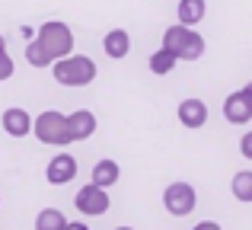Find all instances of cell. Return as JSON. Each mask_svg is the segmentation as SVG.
I'll list each match as a JSON object with an SVG mask.
<instances>
[{
  "label": "cell",
  "instance_id": "obj_7",
  "mask_svg": "<svg viewBox=\"0 0 252 230\" xmlns=\"http://www.w3.org/2000/svg\"><path fill=\"white\" fill-rule=\"evenodd\" d=\"M45 179H48V186H67L70 179H77L74 154H55V157H51L48 169H45Z\"/></svg>",
  "mask_w": 252,
  "mask_h": 230
},
{
  "label": "cell",
  "instance_id": "obj_8",
  "mask_svg": "<svg viewBox=\"0 0 252 230\" xmlns=\"http://www.w3.org/2000/svg\"><path fill=\"white\" fill-rule=\"evenodd\" d=\"M179 122L185 125V128H204L208 125V102L201 99H182L176 109Z\"/></svg>",
  "mask_w": 252,
  "mask_h": 230
},
{
  "label": "cell",
  "instance_id": "obj_13",
  "mask_svg": "<svg viewBox=\"0 0 252 230\" xmlns=\"http://www.w3.org/2000/svg\"><path fill=\"white\" fill-rule=\"evenodd\" d=\"M204 13H208L204 0H179V6H176V16L182 26H198L204 19Z\"/></svg>",
  "mask_w": 252,
  "mask_h": 230
},
{
  "label": "cell",
  "instance_id": "obj_21",
  "mask_svg": "<svg viewBox=\"0 0 252 230\" xmlns=\"http://www.w3.org/2000/svg\"><path fill=\"white\" fill-rule=\"evenodd\" d=\"M67 230H90V227H86L83 221H70V224H67Z\"/></svg>",
  "mask_w": 252,
  "mask_h": 230
},
{
  "label": "cell",
  "instance_id": "obj_4",
  "mask_svg": "<svg viewBox=\"0 0 252 230\" xmlns=\"http://www.w3.org/2000/svg\"><path fill=\"white\" fill-rule=\"evenodd\" d=\"M32 134L42 144H48V147H67V144H74L70 141V128H67V115L55 112V109L32 118Z\"/></svg>",
  "mask_w": 252,
  "mask_h": 230
},
{
  "label": "cell",
  "instance_id": "obj_16",
  "mask_svg": "<svg viewBox=\"0 0 252 230\" xmlns=\"http://www.w3.org/2000/svg\"><path fill=\"white\" fill-rule=\"evenodd\" d=\"M230 192H233L236 201L252 205V169H240V173L233 176V182H230Z\"/></svg>",
  "mask_w": 252,
  "mask_h": 230
},
{
  "label": "cell",
  "instance_id": "obj_23",
  "mask_svg": "<svg viewBox=\"0 0 252 230\" xmlns=\"http://www.w3.org/2000/svg\"><path fill=\"white\" fill-rule=\"evenodd\" d=\"M0 51H6V38H3V32H0Z\"/></svg>",
  "mask_w": 252,
  "mask_h": 230
},
{
  "label": "cell",
  "instance_id": "obj_15",
  "mask_svg": "<svg viewBox=\"0 0 252 230\" xmlns=\"http://www.w3.org/2000/svg\"><path fill=\"white\" fill-rule=\"evenodd\" d=\"M176 64H179V58L172 55L169 48H160V51H154V55H150L147 67L154 70L157 77H166V74H172V70H176Z\"/></svg>",
  "mask_w": 252,
  "mask_h": 230
},
{
  "label": "cell",
  "instance_id": "obj_22",
  "mask_svg": "<svg viewBox=\"0 0 252 230\" xmlns=\"http://www.w3.org/2000/svg\"><path fill=\"white\" fill-rule=\"evenodd\" d=\"M243 96H246V99H249V106H252V83H246V87H243Z\"/></svg>",
  "mask_w": 252,
  "mask_h": 230
},
{
  "label": "cell",
  "instance_id": "obj_24",
  "mask_svg": "<svg viewBox=\"0 0 252 230\" xmlns=\"http://www.w3.org/2000/svg\"><path fill=\"white\" fill-rule=\"evenodd\" d=\"M115 230H134V227H115Z\"/></svg>",
  "mask_w": 252,
  "mask_h": 230
},
{
  "label": "cell",
  "instance_id": "obj_19",
  "mask_svg": "<svg viewBox=\"0 0 252 230\" xmlns=\"http://www.w3.org/2000/svg\"><path fill=\"white\" fill-rule=\"evenodd\" d=\"M240 154L246 157V160H252V131H246V134L240 137Z\"/></svg>",
  "mask_w": 252,
  "mask_h": 230
},
{
  "label": "cell",
  "instance_id": "obj_3",
  "mask_svg": "<svg viewBox=\"0 0 252 230\" xmlns=\"http://www.w3.org/2000/svg\"><path fill=\"white\" fill-rule=\"evenodd\" d=\"M163 48H169L179 61H198L204 55V38L198 35L191 26H169L163 32Z\"/></svg>",
  "mask_w": 252,
  "mask_h": 230
},
{
  "label": "cell",
  "instance_id": "obj_1",
  "mask_svg": "<svg viewBox=\"0 0 252 230\" xmlns=\"http://www.w3.org/2000/svg\"><path fill=\"white\" fill-rule=\"evenodd\" d=\"M74 51V32L61 19H48L45 26H38L35 38L26 45V61L32 67H51L58 58H67Z\"/></svg>",
  "mask_w": 252,
  "mask_h": 230
},
{
  "label": "cell",
  "instance_id": "obj_9",
  "mask_svg": "<svg viewBox=\"0 0 252 230\" xmlns=\"http://www.w3.org/2000/svg\"><path fill=\"white\" fill-rule=\"evenodd\" d=\"M223 118H227L230 125H249L252 106H249L246 96H243V90H236V93H230L227 99H223Z\"/></svg>",
  "mask_w": 252,
  "mask_h": 230
},
{
  "label": "cell",
  "instance_id": "obj_17",
  "mask_svg": "<svg viewBox=\"0 0 252 230\" xmlns=\"http://www.w3.org/2000/svg\"><path fill=\"white\" fill-rule=\"evenodd\" d=\"M35 230H67V218L58 208H45L35 214Z\"/></svg>",
  "mask_w": 252,
  "mask_h": 230
},
{
  "label": "cell",
  "instance_id": "obj_5",
  "mask_svg": "<svg viewBox=\"0 0 252 230\" xmlns=\"http://www.w3.org/2000/svg\"><path fill=\"white\" fill-rule=\"evenodd\" d=\"M198 205V192L189 186V182H169L163 189V208L172 214V218H185L191 214Z\"/></svg>",
  "mask_w": 252,
  "mask_h": 230
},
{
  "label": "cell",
  "instance_id": "obj_20",
  "mask_svg": "<svg viewBox=\"0 0 252 230\" xmlns=\"http://www.w3.org/2000/svg\"><path fill=\"white\" fill-rule=\"evenodd\" d=\"M195 230H223L220 224H217V221H198V227Z\"/></svg>",
  "mask_w": 252,
  "mask_h": 230
},
{
  "label": "cell",
  "instance_id": "obj_6",
  "mask_svg": "<svg viewBox=\"0 0 252 230\" xmlns=\"http://www.w3.org/2000/svg\"><path fill=\"white\" fill-rule=\"evenodd\" d=\"M109 205H112L109 192H105L102 186H96V182H86V186H80L77 195H74V208L80 214H86V218H99V214H105Z\"/></svg>",
  "mask_w": 252,
  "mask_h": 230
},
{
  "label": "cell",
  "instance_id": "obj_12",
  "mask_svg": "<svg viewBox=\"0 0 252 230\" xmlns=\"http://www.w3.org/2000/svg\"><path fill=\"white\" fill-rule=\"evenodd\" d=\"M102 51L109 58H115V61H122V58H128V51H131V35L125 29H112V32H105V38H102Z\"/></svg>",
  "mask_w": 252,
  "mask_h": 230
},
{
  "label": "cell",
  "instance_id": "obj_2",
  "mask_svg": "<svg viewBox=\"0 0 252 230\" xmlns=\"http://www.w3.org/2000/svg\"><path fill=\"white\" fill-rule=\"evenodd\" d=\"M51 74L61 87H90L96 80V64L86 55H67L51 64Z\"/></svg>",
  "mask_w": 252,
  "mask_h": 230
},
{
  "label": "cell",
  "instance_id": "obj_10",
  "mask_svg": "<svg viewBox=\"0 0 252 230\" xmlns=\"http://www.w3.org/2000/svg\"><path fill=\"white\" fill-rule=\"evenodd\" d=\"M67 128H70V141H90L96 134V115L90 109H77L67 115Z\"/></svg>",
  "mask_w": 252,
  "mask_h": 230
},
{
  "label": "cell",
  "instance_id": "obj_14",
  "mask_svg": "<svg viewBox=\"0 0 252 230\" xmlns=\"http://www.w3.org/2000/svg\"><path fill=\"white\" fill-rule=\"evenodd\" d=\"M118 179H122V166H118L115 160H99L96 166H93V182H96V186L109 189V186H115Z\"/></svg>",
  "mask_w": 252,
  "mask_h": 230
},
{
  "label": "cell",
  "instance_id": "obj_11",
  "mask_svg": "<svg viewBox=\"0 0 252 230\" xmlns=\"http://www.w3.org/2000/svg\"><path fill=\"white\" fill-rule=\"evenodd\" d=\"M0 125H3V131H6L10 137H26V134H32V115L26 112V109H19V106L6 109L3 118H0Z\"/></svg>",
  "mask_w": 252,
  "mask_h": 230
},
{
  "label": "cell",
  "instance_id": "obj_25",
  "mask_svg": "<svg viewBox=\"0 0 252 230\" xmlns=\"http://www.w3.org/2000/svg\"><path fill=\"white\" fill-rule=\"evenodd\" d=\"M191 230H195V227H191Z\"/></svg>",
  "mask_w": 252,
  "mask_h": 230
},
{
  "label": "cell",
  "instance_id": "obj_18",
  "mask_svg": "<svg viewBox=\"0 0 252 230\" xmlns=\"http://www.w3.org/2000/svg\"><path fill=\"white\" fill-rule=\"evenodd\" d=\"M13 70H16V64H13V58L6 55V51H0V80H10Z\"/></svg>",
  "mask_w": 252,
  "mask_h": 230
}]
</instances>
